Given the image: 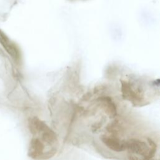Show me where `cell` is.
I'll list each match as a JSON object with an SVG mask.
<instances>
[{"label":"cell","instance_id":"277c9868","mask_svg":"<svg viewBox=\"0 0 160 160\" xmlns=\"http://www.w3.org/2000/svg\"><path fill=\"white\" fill-rule=\"evenodd\" d=\"M100 102L105 112L110 117L114 118L116 114V108L114 103L108 98H101Z\"/></svg>","mask_w":160,"mask_h":160},{"label":"cell","instance_id":"3957f363","mask_svg":"<svg viewBox=\"0 0 160 160\" xmlns=\"http://www.w3.org/2000/svg\"><path fill=\"white\" fill-rule=\"evenodd\" d=\"M102 142L109 149L116 152H121L126 150L125 140H121L114 134L102 135Z\"/></svg>","mask_w":160,"mask_h":160},{"label":"cell","instance_id":"7a4b0ae2","mask_svg":"<svg viewBox=\"0 0 160 160\" xmlns=\"http://www.w3.org/2000/svg\"><path fill=\"white\" fill-rule=\"evenodd\" d=\"M45 144L39 138H32L30 142L28 154L34 159H45Z\"/></svg>","mask_w":160,"mask_h":160},{"label":"cell","instance_id":"5b68a950","mask_svg":"<svg viewBox=\"0 0 160 160\" xmlns=\"http://www.w3.org/2000/svg\"><path fill=\"white\" fill-rule=\"evenodd\" d=\"M0 41L4 46V48L6 49L7 51L14 58H16L18 57L17 52V50L16 49V47L13 45V44L10 42L9 39L6 36V35L1 31H0Z\"/></svg>","mask_w":160,"mask_h":160},{"label":"cell","instance_id":"6da1fadb","mask_svg":"<svg viewBox=\"0 0 160 160\" xmlns=\"http://www.w3.org/2000/svg\"><path fill=\"white\" fill-rule=\"evenodd\" d=\"M126 150H128L134 155H140L144 159H151L154 156L156 145L154 141L148 139V142L138 139H130L125 141Z\"/></svg>","mask_w":160,"mask_h":160}]
</instances>
